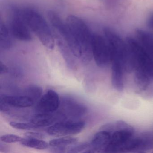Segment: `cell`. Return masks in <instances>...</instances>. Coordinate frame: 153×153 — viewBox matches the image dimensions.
Returning <instances> with one entry per match:
<instances>
[{
  "instance_id": "cell-1",
  "label": "cell",
  "mask_w": 153,
  "mask_h": 153,
  "mask_svg": "<svg viewBox=\"0 0 153 153\" xmlns=\"http://www.w3.org/2000/svg\"><path fill=\"white\" fill-rule=\"evenodd\" d=\"M137 137L134 128L123 121L105 124L98 132L102 152L135 151Z\"/></svg>"
},
{
  "instance_id": "cell-2",
  "label": "cell",
  "mask_w": 153,
  "mask_h": 153,
  "mask_svg": "<svg viewBox=\"0 0 153 153\" xmlns=\"http://www.w3.org/2000/svg\"><path fill=\"white\" fill-rule=\"evenodd\" d=\"M66 23L81 50L80 59L85 63L89 62L93 58L92 47L93 34L85 23L76 16H68Z\"/></svg>"
},
{
  "instance_id": "cell-3",
  "label": "cell",
  "mask_w": 153,
  "mask_h": 153,
  "mask_svg": "<svg viewBox=\"0 0 153 153\" xmlns=\"http://www.w3.org/2000/svg\"><path fill=\"white\" fill-rule=\"evenodd\" d=\"M22 12L31 32L37 36L44 46L49 50H53L55 43L54 36L42 16L32 9H25Z\"/></svg>"
},
{
  "instance_id": "cell-4",
  "label": "cell",
  "mask_w": 153,
  "mask_h": 153,
  "mask_svg": "<svg viewBox=\"0 0 153 153\" xmlns=\"http://www.w3.org/2000/svg\"><path fill=\"white\" fill-rule=\"evenodd\" d=\"M15 38L24 42H29L33 39L31 31L27 25L23 12L17 9L13 10L9 27Z\"/></svg>"
},
{
  "instance_id": "cell-5",
  "label": "cell",
  "mask_w": 153,
  "mask_h": 153,
  "mask_svg": "<svg viewBox=\"0 0 153 153\" xmlns=\"http://www.w3.org/2000/svg\"><path fill=\"white\" fill-rule=\"evenodd\" d=\"M92 47L93 58L98 67L104 68L111 63L110 50L105 38L93 34Z\"/></svg>"
},
{
  "instance_id": "cell-6",
  "label": "cell",
  "mask_w": 153,
  "mask_h": 153,
  "mask_svg": "<svg viewBox=\"0 0 153 153\" xmlns=\"http://www.w3.org/2000/svg\"><path fill=\"white\" fill-rule=\"evenodd\" d=\"M85 121L66 122L58 123L50 126L47 129L49 135L55 137L71 136L81 132L85 127Z\"/></svg>"
},
{
  "instance_id": "cell-7",
  "label": "cell",
  "mask_w": 153,
  "mask_h": 153,
  "mask_svg": "<svg viewBox=\"0 0 153 153\" xmlns=\"http://www.w3.org/2000/svg\"><path fill=\"white\" fill-rule=\"evenodd\" d=\"M60 105L59 94L54 90L50 89L39 99L35 111L38 114L53 112L57 111Z\"/></svg>"
},
{
  "instance_id": "cell-8",
  "label": "cell",
  "mask_w": 153,
  "mask_h": 153,
  "mask_svg": "<svg viewBox=\"0 0 153 153\" xmlns=\"http://www.w3.org/2000/svg\"><path fill=\"white\" fill-rule=\"evenodd\" d=\"M62 111L71 118H79L85 114L86 106L75 98L70 96L63 97L60 100Z\"/></svg>"
},
{
  "instance_id": "cell-9",
  "label": "cell",
  "mask_w": 153,
  "mask_h": 153,
  "mask_svg": "<svg viewBox=\"0 0 153 153\" xmlns=\"http://www.w3.org/2000/svg\"><path fill=\"white\" fill-rule=\"evenodd\" d=\"M67 118L66 114L62 111H54L47 113L37 114L33 116L29 122L39 128L65 121Z\"/></svg>"
},
{
  "instance_id": "cell-10",
  "label": "cell",
  "mask_w": 153,
  "mask_h": 153,
  "mask_svg": "<svg viewBox=\"0 0 153 153\" xmlns=\"http://www.w3.org/2000/svg\"><path fill=\"white\" fill-rule=\"evenodd\" d=\"M55 37L61 54L66 62L67 66L70 69H75L77 65L75 59L76 57L72 53L67 43L57 33H55Z\"/></svg>"
},
{
  "instance_id": "cell-11",
  "label": "cell",
  "mask_w": 153,
  "mask_h": 153,
  "mask_svg": "<svg viewBox=\"0 0 153 153\" xmlns=\"http://www.w3.org/2000/svg\"><path fill=\"white\" fill-rule=\"evenodd\" d=\"M0 100L10 106L16 108H26L33 105L35 102L26 96H1Z\"/></svg>"
},
{
  "instance_id": "cell-12",
  "label": "cell",
  "mask_w": 153,
  "mask_h": 153,
  "mask_svg": "<svg viewBox=\"0 0 153 153\" xmlns=\"http://www.w3.org/2000/svg\"><path fill=\"white\" fill-rule=\"evenodd\" d=\"M13 36L9 27L1 20L0 22V48L4 51L10 50L14 43Z\"/></svg>"
},
{
  "instance_id": "cell-13",
  "label": "cell",
  "mask_w": 153,
  "mask_h": 153,
  "mask_svg": "<svg viewBox=\"0 0 153 153\" xmlns=\"http://www.w3.org/2000/svg\"><path fill=\"white\" fill-rule=\"evenodd\" d=\"M138 42L153 59V35L149 32L142 29L136 31Z\"/></svg>"
},
{
  "instance_id": "cell-14",
  "label": "cell",
  "mask_w": 153,
  "mask_h": 153,
  "mask_svg": "<svg viewBox=\"0 0 153 153\" xmlns=\"http://www.w3.org/2000/svg\"><path fill=\"white\" fill-rule=\"evenodd\" d=\"M20 143L25 146L37 149H46L50 145L46 141L42 140L29 138H24Z\"/></svg>"
},
{
  "instance_id": "cell-15",
  "label": "cell",
  "mask_w": 153,
  "mask_h": 153,
  "mask_svg": "<svg viewBox=\"0 0 153 153\" xmlns=\"http://www.w3.org/2000/svg\"><path fill=\"white\" fill-rule=\"evenodd\" d=\"M78 141L77 138L66 137L50 140L49 145L51 147H66L77 144Z\"/></svg>"
},
{
  "instance_id": "cell-16",
  "label": "cell",
  "mask_w": 153,
  "mask_h": 153,
  "mask_svg": "<svg viewBox=\"0 0 153 153\" xmlns=\"http://www.w3.org/2000/svg\"><path fill=\"white\" fill-rule=\"evenodd\" d=\"M42 93V88L36 85L28 86L24 91V95L30 97L34 102L40 99Z\"/></svg>"
},
{
  "instance_id": "cell-17",
  "label": "cell",
  "mask_w": 153,
  "mask_h": 153,
  "mask_svg": "<svg viewBox=\"0 0 153 153\" xmlns=\"http://www.w3.org/2000/svg\"><path fill=\"white\" fill-rule=\"evenodd\" d=\"M10 125L14 128L23 130H29L38 128L30 122L29 123H24L12 121L10 123Z\"/></svg>"
},
{
  "instance_id": "cell-18",
  "label": "cell",
  "mask_w": 153,
  "mask_h": 153,
  "mask_svg": "<svg viewBox=\"0 0 153 153\" xmlns=\"http://www.w3.org/2000/svg\"><path fill=\"white\" fill-rule=\"evenodd\" d=\"M24 138L21 137L15 134H8L1 136L0 140L6 143H13L16 142H21Z\"/></svg>"
},
{
  "instance_id": "cell-19",
  "label": "cell",
  "mask_w": 153,
  "mask_h": 153,
  "mask_svg": "<svg viewBox=\"0 0 153 153\" xmlns=\"http://www.w3.org/2000/svg\"><path fill=\"white\" fill-rule=\"evenodd\" d=\"M90 147V144L88 143H81L79 144H75L68 149L67 153H77L82 152L83 150L85 151Z\"/></svg>"
},
{
  "instance_id": "cell-20",
  "label": "cell",
  "mask_w": 153,
  "mask_h": 153,
  "mask_svg": "<svg viewBox=\"0 0 153 153\" xmlns=\"http://www.w3.org/2000/svg\"><path fill=\"white\" fill-rule=\"evenodd\" d=\"M25 136L26 138H29L39 139H42L45 137L44 135L38 132H34V131H30L27 132L25 133Z\"/></svg>"
},
{
  "instance_id": "cell-21",
  "label": "cell",
  "mask_w": 153,
  "mask_h": 153,
  "mask_svg": "<svg viewBox=\"0 0 153 153\" xmlns=\"http://www.w3.org/2000/svg\"><path fill=\"white\" fill-rule=\"evenodd\" d=\"M67 151H68V148L66 147H52V148L51 149V152L53 153H65V152H67Z\"/></svg>"
},
{
  "instance_id": "cell-22",
  "label": "cell",
  "mask_w": 153,
  "mask_h": 153,
  "mask_svg": "<svg viewBox=\"0 0 153 153\" xmlns=\"http://www.w3.org/2000/svg\"><path fill=\"white\" fill-rule=\"evenodd\" d=\"M9 69L5 64L2 62H0V74H2L7 73L8 72Z\"/></svg>"
},
{
  "instance_id": "cell-23",
  "label": "cell",
  "mask_w": 153,
  "mask_h": 153,
  "mask_svg": "<svg viewBox=\"0 0 153 153\" xmlns=\"http://www.w3.org/2000/svg\"><path fill=\"white\" fill-rule=\"evenodd\" d=\"M148 27L151 29H153V12L151 13L147 20Z\"/></svg>"
},
{
  "instance_id": "cell-24",
  "label": "cell",
  "mask_w": 153,
  "mask_h": 153,
  "mask_svg": "<svg viewBox=\"0 0 153 153\" xmlns=\"http://www.w3.org/2000/svg\"><path fill=\"white\" fill-rule=\"evenodd\" d=\"M4 142L1 141L0 143V151L2 152H8L9 150L8 146L4 144Z\"/></svg>"
}]
</instances>
